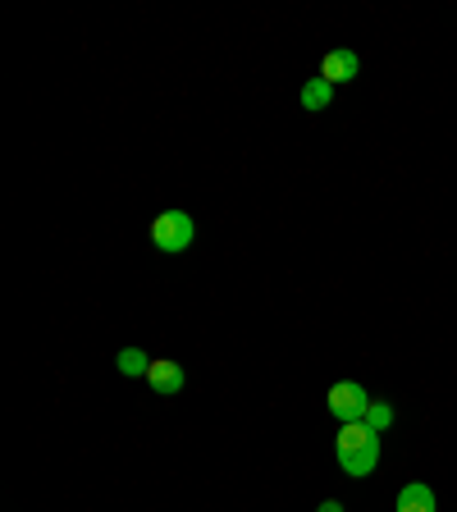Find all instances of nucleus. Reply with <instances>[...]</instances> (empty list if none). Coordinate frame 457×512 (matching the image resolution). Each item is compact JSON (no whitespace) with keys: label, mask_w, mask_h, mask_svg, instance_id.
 Wrapping results in <instances>:
<instances>
[{"label":"nucleus","mask_w":457,"mask_h":512,"mask_svg":"<svg viewBox=\"0 0 457 512\" xmlns=\"http://www.w3.org/2000/svg\"><path fill=\"white\" fill-rule=\"evenodd\" d=\"M325 407H330V416L339 421V426H352V421H362L366 407H371V394H366L357 380H339L325 394Z\"/></svg>","instance_id":"nucleus-3"},{"label":"nucleus","mask_w":457,"mask_h":512,"mask_svg":"<svg viewBox=\"0 0 457 512\" xmlns=\"http://www.w3.org/2000/svg\"><path fill=\"white\" fill-rule=\"evenodd\" d=\"M357 74H362L357 51H330L320 60V78H325V83H348V78H357Z\"/></svg>","instance_id":"nucleus-5"},{"label":"nucleus","mask_w":457,"mask_h":512,"mask_svg":"<svg viewBox=\"0 0 457 512\" xmlns=\"http://www.w3.org/2000/svg\"><path fill=\"white\" fill-rule=\"evenodd\" d=\"M362 426L371 430V435H384V430L394 426V403H380V398H371V407H366Z\"/></svg>","instance_id":"nucleus-9"},{"label":"nucleus","mask_w":457,"mask_h":512,"mask_svg":"<svg viewBox=\"0 0 457 512\" xmlns=\"http://www.w3.org/2000/svg\"><path fill=\"white\" fill-rule=\"evenodd\" d=\"M334 101V83H325V78H307L302 83V110H311V115H320V110Z\"/></svg>","instance_id":"nucleus-7"},{"label":"nucleus","mask_w":457,"mask_h":512,"mask_svg":"<svg viewBox=\"0 0 457 512\" xmlns=\"http://www.w3.org/2000/svg\"><path fill=\"white\" fill-rule=\"evenodd\" d=\"M147 384L156 389L160 398H174V394H183V384H188V375H183V366H179V362H151Z\"/></svg>","instance_id":"nucleus-4"},{"label":"nucleus","mask_w":457,"mask_h":512,"mask_svg":"<svg viewBox=\"0 0 457 512\" xmlns=\"http://www.w3.org/2000/svg\"><path fill=\"white\" fill-rule=\"evenodd\" d=\"M334 458H339L343 476H352V480L371 476L375 462H380V435H371V430H366L362 421H352V426H343V430H339Z\"/></svg>","instance_id":"nucleus-1"},{"label":"nucleus","mask_w":457,"mask_h":512,"mask_svg":"<svg viewBox=\"0 0 457 512\" xmlns=\"http://www.w3.org/2000/svg\"><path fill=\"white\" fill-rule=\"evenodd\" d=\"M192 238H197V224H192L188 211H165L151 220V243L160 247V252H183V247H192Z\"/></svg>","instance_id":"nucleus-2"},{"label":"nucleus","mask_w":457,"mask_h":512,"mask_svg":"<svg viewBox=\"0 0 457 512\" xmlns=\"http://www.w3.org/2000/svg\"><path fill=\"white\" fill-rule=\"evenodd\" d=\"M316 512H343V503H339V499H325Z\"/></svg>","instance_id":"nucleus-10"},{"label":"nucleus","mask_w":457,"mask_h":512,"mask_svg":"<svg viewBox=\"0 0 457 512\" xmlns=\"http://www.w3.org/2000/svg\"><path fill=\"white\" fill-rule=\"evenodd\" d=\"M115 366H119V375H128V380H138V375H142V380H147V371H151V357H147V352H142V348H124V352H119V357H115Z\"/></svg>","instance_id":"nucleus-8"},{"label":"nucleus","mask_w":457,"mask_h":512,"mask_svg":"<svg viewBox=\"0 0 457 512\" xmlns=\"http://www.w3.org/2000/svg\"><path fill=\"white\" fill-rule=\"evenodd\" d=\"M394 512H435V490H430L426 480H407L403 490H398Z\"/></svg>","instance_id":"nucleus-6"}]
</instances>
